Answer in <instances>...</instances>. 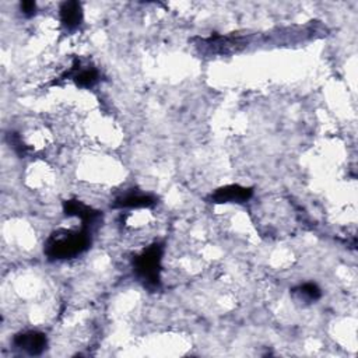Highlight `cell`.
<instances>
[{"label":"cell","mask_w":358,"mask_h":358,"mask_svg":"<svg viewBox=\"0 0 358 358\" xmlns=\"http://www.w3.org/2000/svg\"><path fill=\"white\" fill-rule=\"evenodd\" d=\"M91 244V230L83 227L80 231L59 230L45 244V255L52 260L73 259L87 251Z\"/></svg>","instance_id":"1"},{"label":"cell","mask_w":358,"mask_h":358,"mask_svg":"<svg viewBox=\"0 0 358 358\" xmlns=\"http://www.w3.org/2000/svg\"><path fill=\"white\" fill-rule=\"evenodd\" d=\"M162 245L154 244L138 255L133 260V269L138 279L150 290L159 287V273L162 260Z\"/></svg>","instance_id":"2"},{"label":"cell","mask_w":358,"mask_h":358,"mask_svg":"<svg viewBox=\"0 0 358 358\" xmlns=\"http://www.w3.org/2000/svg\"><path fill=\"white\" fill-rule=\"evenodd\" d=\"M47 336L37 331L18 333L13 339L14 347L27 353L28 355H41L47 348Z\"/></svg>","instance_id":"3"},{"label":"cell","mask_w":358,"mask_h":358,"mask_svg":"<svg viewBox=\"0 0 358 358\" xmlns=\"http://www.w3.org/2000/svg\"><path fill=\"white\" fill-rule=\"evenodd\" d=\"M253 194L252 188H245L240 185H229L217 189L214 193H212V196L209 201L212 203H245L249 201Z\"/></svg>","instance_id":"4"},{"label":"cell","mask_w":358,"mask_h":358,"mask_svg":"<svg viewBox=\"0 0 358 358\" xmlns=\"http://www.w3.org/2000/svg\"><path fill=\"white\" fill-rule=\"evenodd\" d=\"M63 209H64V214L66 216H76L81 220L83 227H87V229H92L94 225L99 224L100 221V212H95L91 207L83 205L79 201H68L63 203Z\"/></svg>","instance_id":"5"},{"label":"cell","mask_w":358,"mask_h":358,"mask_svg":"<svg viewBox=\"0 0 358 358\" xmlns=\"http://www.w3.org/2000/svg\"><path fill=\"white\" fill-rule=\"evenodd\" d=\"M66 77H72L75 80V83L81 87V88H91L92 86H95L99 83V72L94 68L86 66L83 68L80 60H76L73 68L66 73Z\"/></svg>","instance_id":"6"},{"label":"cell","mask_w":358,"mask_h":358,"mask_svg":"<svg viewBox=\"0 0 358 358\" xmlns=\"http://www.w3.org/2000/svg\"><path fill=\"white\" fill-rule=\"evenodd\" d=\"M60 21L63 27L73 31L83 23V9L79 2H64L60 6Z\"/></svg>","instance_id":"7"},{"label":"cell","mask_w":358,"mask_h":358,"mask_svg":"<svg viewBox=\"0 0 358 358\" xmlns=\"http://www.w3.org/2000/svg\"><path fill=\"white\" fill-rule=\"evenodd\" d=\"M155 205V199L150 194L140 193H127L125 196L116 199L115 207H151Z\"/></svg>","instance_id":"8"},{"label":"cell","mask_w":358,"mask_h":358,"mask_svg":"<svg viewBox=\"0 0 358 358\" xmlns=\"http://www.w3.org/2000/svg\"><path fill=\"white\" fill-rule=\"evenodd\" d=\"M294 292L301 301H305V303H315L322 296L320 288L314 283H305V284L297 287L294 290Z\"/></svg>","instance_id":"9"},{"label":"cell","mask_w":358,"mask_h":358,"mask_svg":"<svg viewBox=\"0 0 358 358\" xmlns=\"http://www.w3.org/2000/svg\"><path fill=\"white\" fill-rule=\"evenodd\" d=\"M20 9L25 17H32L37 13V5L34 2H23L20 5Z\"/></svg>","instance_id":"10"}]
</instances>
